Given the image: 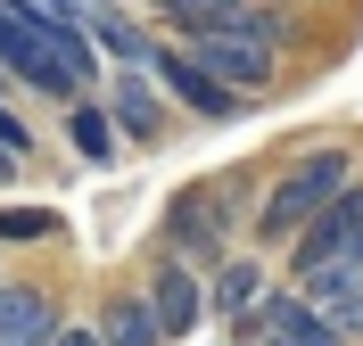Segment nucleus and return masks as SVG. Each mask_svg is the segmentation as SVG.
<instances>
[{
	"label": "nucleus",
	"mask_w": 363,
	"mask_h": 346,
	"mask_svg": "<svg viewBox=\"0 0 363 346\" xmlns=\"http://www.w3.org/2000/svg\"><path fill=\"white\" fill-rule=\"evenodd\" d=\"M223 239H231V223H223V190H182L174 198V214H165V255L174 264H190V272H223L231 255H223Z\"/></svg>",
	"instance_id": "nucleus-4"
},
{
	"label": "nucleus",
	"mask_w": 363,
	"mask_h": 346,
	"mask_svg": "<svg viewBox=\"0 0 363 346\" xmlns=\"http://www.w3.org/2000/svg\"><path fill=\"white\" fill-rule=\"evenodd\" d=\"M306 305L339 330L347 346H363V264H339V272H314L306 280Z\"/></svg>",
	"instance_id": "nucleus-10"
},
{
	"label": "nucleus",
	"mask_w": 363,
	"mask_h": 346,
	"mask_svg": "<svg viewBox=\"0 0 363 346\" xmlns=\"http://www.w3.org/2000/svg\"><path fill=\"white\" fill-rule=\"evenodd\" d=\"M0 149H9V157H25V149H33V132H25L9 108H0Z\"/></svg>",
	"instance_id": "nucleus-18"
},
{
	"label": "nucleus",
	"mask_w": 363,
	"mask_h": 346,
	"mask_svg": "<svg viewBox=\"0 0 363 346\" xmlns=\"http://www.w3.org/2000/svg\"><path fill=\"white\" fill-rule=\"evenodd\" d=\"M0 74L33 83L42 99H74L99 83V42L91 25H74L67 8H42V0H0Z\"/></svg>",
	"instance_id": "nucleus-1"
},
{
	"label": "nucleus",
	"mask_w": 363,
	"mask_h": 346,
	"mask_svg": "<svg viewBox=\"0 0 363 346\" xmlns=\"http://www.w3.org/2000/svg\"><path fill=\"white\" fill-rule=\"evenodd\" d=\"M182 50H190V58H199L223 91H240V99L272 83V42H264V33H248V8H240L231 25H215V33H190Z\"/></svg>",
	"instance_id": "nucleus-3"
},
{
	"label": "nucleus",
	"mask_w": 363,
	"mask_h": 346,
	"mask_svg": "<svg viewBox=\"0 0 363 346\" xmlns=\"http://www.w3.org/2000/svg\"><path fill=\"white\" fill-rule=\"evenodd\" d=\"M355 239H363V182H355L339 207H330V214H322V223H314V231H306V239L289 248V272H297V280L339 272V264H355Z\"/></svg>",
	"instance_id": "nucleus-5"
},
{
	"label": "nucleus",
	"mask_w": 363,
	"mask_h": 346,
	"mask_svg": "<svg viewBox=\"0 0 363 346\" xmlns=\"http://www.w3.org/2000/svg\"><path fill=\"white\" fill-rule=\"evenodd\" d=\"M264 305V264L256 255H231L223 272H215V313H256Z\"/></svg>",
	"instance_id": "nucleus-16"
},
{
	"label": "nucleus",
	"mask_w": 363,
	"mask_h": 346,
	"mask_svg": "<svg viewBox=\"0 0 363 346\" xmlns=\"http://www.w3.org/2000/svg\"><path fill=\"white\" fill-rule=\"evenodd\" d=\"M108 115H116V132L133 140V149H149V140L165 132V99L149 91V83H140V74H124V83H116V99H108Z\"/></svg>",
	"instance_id": "nucleus-11"
},
{
	"label": "nucleus",
	"mask_w": 363,
	"mask_h": 346,
	"mask_svg": "<svg viewBox=\"0 0 363 346\" xmlns=\"http://www.w3.org/2000/svg\"><path fill=\"white\" fill-rule=\"evenodd\" d=\"M0 239H17V248L58 239V207H0Z\"/></svg>",
	"instance_id": "nucleus-17"
},
{
	"label": "nucleus",
	"mask_w": 363,
	"mask_h": 346,
	"mask_svg": "<svg viewBox=\"0 0 363 346\" xmlns=\"http://www.w3.org/2000/svg\"><path fill=\"white\" fill-rule=\"evenodd\" d=\"M116 140H124V132H116V115L99 108V99H83V108H67V149H74L83 165H116V157H124Z\"/></svg>",
	"instance_id": "nucleus-13"
},
{
	"label": "nucleus",
	"mask_w": 363,
	"mask_h": 346,
	"mask_svg": "<svg viewBox=\"0 0 363 346\" xmlns=\"http://www.w3.org/2000/svg\"><path fill=\"white\" fill-rule=\"evenodd\" d=\"M99 346H165L157 313H149V289H133V297L108 305V322H99Z\"/></svg>",
	"instance_id": "nucleus-14"
},
{
	"label": "nucleus",
	"mask_w": 363,
	"mask_h": 346,
	"mask_svg": "<svg viewBox=\"0 0 363 346\" xmlns=\"http://www.w3.org/2000/svg\"><path fill=\"white\" fill-rule=\"evenodd\" d=\"M149 313H157L165 346H174V338H190V330H199V313H206V289H199V272L165 255L157 272H149Z\"/></svg>",
	"instance_id": "nucleus-9"
},
{
	"label": "nucleus",
	"mask_w": 363,
	"mask_h": 346,
	"mask_svg": "<svg viewBox=\"0 0 363 346\" xmlns=\"http://www.w3.org/2000/svg\"><path fill=\"white\" fill-rule=\"evenodd\" d=\"M58 297L42 280H0V346H50L58 338Z\"/></svg>",
	"instance_id": "nucleus-8"
},
{
	"label": "nucleus",
	"mask_w": 363,
	"mask_h": 346,
	"mask_svg": "<svg viewBox=\"0 0 363 346\" xmlns=\"http://www.w3.org/2000/svg\"><path fill=\"white\" fill-rule=\"evenodd\" d=\"M9 173H17V157H9V149H0V182H9Z\"/></svg>",
	"instance_id": "nucleus-20"
},
{
	"label": "nucleus",
	"mask_w": 363,
	"mask_h": 346,
	"mask_svg": "<svg viewBox=\"0 0 363 346\" xmlns=\"http://www.w3.org/2000/svg\"><path fill=\"white\" fill-rule=\"evenodd\" d=\"M50 346H99V330H74V322H67V330H58Z\"/></svg>",
	"instance_id": "nucleus-19"
},
{
	"label": "nucleus",
	"mask_w": 363,
	"mask_h": 346,
	"mask_svg": "<svg viewBox=\"0 0 363 346\" xmlns=\"http://www.w3.org/2000/svg\"><path fill=\"white\" fill-rule=\"evenodd\" d=\"M347 190H355V149H306V157H297L289 173H272V190L256 198V239H264V248L289 239L297 248Z\"/></svg>",
	"instance_id": "nucleus-2"
},
{
	"label": "nucleus",
	"mask_w": 363,
	"mask_h": 346,
	"mask_svg": "<svg viewBox=\"0 0 363 346\" xmlns=\"http://www.w3.org/2000/svg\"><path fill=\"white\" fill-rule=\"evenodd\" d=\"M149 74H165V83H174V99H182L190 115H206V124H231V115L248 108V99H240V91H223V83H215V74H206L182 42H157V67H149Z\"/></svg>",
	"instance_id": "nucleus-7"
},
{
	"label": "nucleus",
	"mask_w": 363,
	"mask_h": 346,
	"mask_svg": "<svg viewBox=\"0 0 363 346\" xmlns=\"http://www.w3.org/2000/svg\"><path fill=\"white\" fill-rule=\"evenodd\" d=\"M248 338H256V346H347L339 330L306 305V289H272V297L248 313Z\"/></svg>",
	"instance_id": "nucleus-6"
},
{
	"label": "nucleus",
	"mask_w": 363,
	"mask_h": 346,
	"mask_svg": "<svg viewBox=\"0 0 363 346\" xmlns=\"http://www.w3.org/2000/svg\"><path fill=\"white\" fill-rule=\"evenodd\" d=\"M355 264H363V239H355Z\"/></svg>",
	"instance_id": "nucleus-21"
},
{
	"label": "nucleus",
	"mask_w": 363,
	"mask_h": 346,
	"mask_svg": "<svg viewBox=\"0 0 363 346\" xmlns=\"http://www.w3.org/2000/svg\"><path fill=\"white\" fill-rule=\"evenodd\" d=\"M149 8H157V17L174 25L182 42H190V33H215V25H231L240 8H256V0H149Z\"/></svg>",
	"instance_id": "nucleus-15"
},
{
	"label": "nucleus",
	"mask_w": 363,
	"mask_h": 346,
	"mask_svg": "<svg viewBox=\"0 0 363 346\" xmlns=\"http://www.w3.org/2000/svg\"><path fill=\"white\" fill-rule=\"evenodd\" d=\"M91 42H99V50H116L133 74H149V67H157V33H140V25L124 17V8H108V0L91 8Z\"/></svg>",
	"instance_id": "nucleus-12"
}]
</instances>
